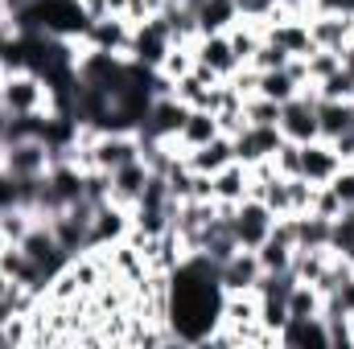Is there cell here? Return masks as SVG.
Masks as SVG:
<instances>
[{
  "label": "cell",
  "mask_w": 354,
  "mask_h": 349,
  "mask_svg": "<svg viewBox=\"0 0 354 349\" xmlns=\"http://www.w3.org/2000/svg\"><path fill=\"white\" fill-rule=\"evenodd\" d=\"M4 243H8V239H4V230H0V247H4Z\"/></svg>",
  "instance_id": "49"
},
{
  "label": "cell",
  "mask_w": 354,
  "mask_h": 349,
  "mask_svg": "<svg viewBox=\"0 0 354 349\" xmlns=\"http://www.w3.org/2000/svg\"><path fill=\"white\" fill-rule=\"evenodd\" d=\"M17 37H21V21L4 8V12H0V58H4L8 46H17Z\"/></svg>",
  "instance_id": "42"
},
{
  "label": "cell",
  "mask_w": 354,
  "mask_h": 349,
  "mask_svg": "<svg viewBox=\"0 0 354 349\" xmlns=\"http://www.w3.org/2000/svg\"><path fill=\"white\" fill-rule=\"evenodd\" d=\"M223 329H248L260 325V296L256 292H223Z\"/></svg>",
  "instance_id": "23"
},
{
  "label": "cell",
  "mask_w": 354,
  "mask_h": 349,
  "mask_svg": "<svg viewBox=\"0 0 354 349\" xmlns=\"http://www.w3.org/2000/svg\"><path fill=\"white\" fill-rule=\"evenodd\" d=\"M0 107L12 111V115H37V111H50V87L37 70H25V66H12L4 70V94H0Z\"/></svg>",
  "instance_id": "2"
},
{
  "label": "cell",
  "mask_w": 354,
  "mask_h": 349,
  "mask_svg": "<svg viewBox=\"0 0 354 349\" xmlns=\"http://www.w3.org/2000/svg\"><path fill=\"white\" fill-rule=\"evenodd\" d=\"M145 181H149V165L145 161H128V165L111 169V201L132 210L140 201V193H145Z\"/></svg>",
  "instance_id": "18"
},
{
  "label": "cell",
  "mask_w": 354,
  "mask_h": 349,
  "mask_svg": "<svg viewBox=\"0 0 354 349\" xmlns=\"http://www.w3.org/2000/svg\"><path fill=\"white\" fill-rule=\"evenodd\" d=\"M33 222H37V214L25 210V206H8V210H0V230H4L8 243H21V239L29 235Z\"/></svg>",
  "instance_id": "32"
},
{
  "label": "cell",
  "mask_w": 354,
  "mask_h": 349,
  "mask_svg": "<svg viewBox=\"0 0 354 349\" xmlns=\"http://www.w3.org/2000/svg\"><path fill=\"white\" fill-rule=\"evenodd\" d=\"M346 333H351V346H354V312H346Z\"/></svg>",
  "instance_id": "48"
},
{
  "label": "cell",
  "mask_w": 354,
  "mask_h": 349,
  "mask_svg": "<svg viewBox=\"0 0 354 349\" xmlns=\"http://www.w3.org/2000/svg\"><path fill=\"white\" fill-rule=\"evenodd\" d=\"M313 90H317V99H346V103H354V74L338 66L330 79L313 83Z\"/></svg>",
  "instance_id": "33"
},
{
  "label": "cell",
  "mask_w": 354,
  "mask_h": 349,
  "mask_svg": "<svg viewBox=\"0 0 354 349\" xmlns=\"http://www.w3.org/2000/svg\"><path fill=\"white\" fill-rule=\"evenodd\" d=\"M17 247H21V251H25L29 259L37 263V267H41V271L50 275V279H54V275H58V271H62L66 263L75 259V255H71V251H66V247L58 243V235L50 230V222H33V226H29V235H25V239H21Z\"/></svg>",
  "instance_id": "7"
},
{
  "label": "cell",
  "mask_w": 354,
  "mask_h": 349,
  "mask_svg": "<svg viewBox=\"0 0 354 349\" xmlns=\"http://www.w3.org/2000/svg\"><path fill=\"white\" fill-rule=\"evenodd\" d=\"M194 66H198V70H206V74H214V79L223 83V79H231L243 62L235 58V50H231L227 33H202V37L194 41Z\"/></svg>",
  "instance_id": "10"
},
{
  "label": "cell",
  "mask_w": 354,
  "mask_h": 349,
  "mask_svg": "<svg viewBox=\"0 0 354 349\" xmlns=\"http://www.w3.org/2000/svg\"><path fill=\"white\" fill-rule=\"evenodd\" d=\"M346 128H354V103H346V99H317V132H322V140H334Z\"/></svg>",
  "instance_id": "25"
},
{
  "label": "cell",
  "mask_w": 354,
  "mask_h": 349,
  "mask_svg": "<svg viewBox=\"0 0 354 349\" xmlns=\"http://www.w3.org/2000/svg\"><path fill=\"white\" fill-rule=\"evenodd\" d=\"M272 226H276V214L268 210L260 197H243L231 210V235H235V243L243 251H256L268 235H272Z\"/></svg>",
  "instance_id": "6"
},
{
  "label": "cell",
  "mask_w": 354,
  "mask_h": 349,
  "mask_svg": "<svg viewBox=\"0 0 354 349\" xmlns=\"http://www.w3.org/2000/svg\"><path fill=\"white\" fill-rule=\"evenodd\" d=\"M243 119L248 123H276L280 128V103H272L264 94H248L243 99Z\"/></svg>",
  "instance_id": "34"
},
{
  "label": "cell",
  "mask_w": 354,
  "mask_h": 349,
  "mask_svg": "<svg viewBox=\"0 0 354 349\" xmlns=\"http://www.w3.org/2000/svg\"><path fill=\"white\" fill-rule=\"evenodd\" d=\"M292 226H297V251H326L330 247V235H334V218H322V214H292Z\"/></svg>",
  "instance_id": "24"
},
{
  "label": "cell",
  "mask_w": 354,
  "mask_h": 349,
  "mask_svg": "<svg viewBox=\"0 0 354 349\" xmlns=\"http://www.w3.org/2000/svg\"><path fill=\"white\" fill-rule=\"evenodd\" d=\"M0 12H4V0H0Z\"/></svg>",
  "instance_id": "51"
},
{
  "label": "cell",
  "mask_w": 354,
  "mask_h": 349,
  "mask_svg": "<svg viewBox=\"0 0 354 349\" xmlns=\"http://www.w3.org/2000/svg\"><path fill=\"white\" fill-rule=\"evenodd\" d=\"M87 41L91 50H103V54H124L128 58V46H132V25L124 17H99L87 25Z\"/></svg>",
  "instance_id": "14"
},
{
  "label": "cell",
  "mask_w": 354,
  "mask_h": 349,
  "mask_svg": "<svg viewBox=\"0 0 354 349\" xmlns=\"http://www.w3.org/2000/svg\"><path fill=\"white\" fill-rule=\"evenodd\" d=\"M330 189H334V197L342 201V210L354 206V165H342L338 173L330 177Z\"/></svg>",
  "instance_id": "39"
},
{
  "label": "cell",
  "mask_w": 354,
  "mask_h": 349,
  "mask_svg": "<svg viewBox=\"0 0 354 349\" xmlns=\"http://www.w3.org/2000/svg\"><path fill=\"white\" fill-rule=\"evenodd\" d=\"M0 70H4V58H0Z\"/></svg>",
  "instance_id": "50"
},
{
  "label": "cell",
  "mask_w": 354,
  "mask_h": 349,
  "mask_svg": "<svg viewBox=\"0 0 354 349\" xmlns=\"http://www.w3.org/2000/svg\"><path fill=\"white\" fill-rule=\"evenodd\" d=\"M198 17V33H227L239 21V4L235 0H185Z\"/></svg>",
  "instance_id": "21"
},
{
  "label": "cell",
  "mask_w": 354,
  "mask_h": 349,
  "mask_svg": "<svg viewBox=\"0 0 354 349\" xmlns=\"http://www.w3.org/2000/svg\"><path fill=\"white\" fill-rule=\"evenodd\" d=\"M338 66H342V58H338L334 50H313V54H305V74H309V83L330 79Z\"/></svg>",
  "instance_id": "35"
},
{
  "label": "cell",
  "mask_w": 354,
  "mask_h": 349,
  "mask_svg": "<svg viewBox=\"0 0 354 349\" xmlns=\"http://www.w3.org/2000/svg\"><path fill=\"white\" fill-rule=\"evenodd\" d=\"M260 259H256V251H235L227 263H218V283H223V292H256V283H260Z\"/></svg>",
  "instance_id": "15"
},
{
  "label": "cell",
  "mask_w": 354,
  "mask_h": 349,
  "mask_svg": "<svg viewBox=\"0 0 354 349\" xmlns=\"http://www.w3.org/2000/svg\"><path fill=\"white\" fill-rule=\"evenodd\" d=\"M338 58H342V70H351V74H354V37L338 50Z\"/></svg>",
  "instance_id": "47"
},
{
  "label": "cell",
  "mask_w": 354,
  "mask_h": 349,
  "mask_svg": "<svg viewBox=\"0 0 354 349\" xmlns=\"http://www.w3.org/2000/svg\"><path fill=\"white\" fill-rule=\"evenodd\" d=\"M231 144H235V161H243V165L252 169V165L276 157V148L284 144V136H280L276 123H243V128L231 136Z\"/></svg>",
  "instance_id": "8"
},
{
  "label": "cell",
  "mask_w": 354,
  "mask_h": 349,
  "mask_svg": "<svg viewBox=\"0 0 354 349\" xmlns=\"http://www.w3.org/2000/svg\"><path fill=\"white\" fill-rule=\"evenodd\" d=\"M313 193H317V185H309L305 177H288V214H309V206H313Z\"/></svg>",
  "instance_id": "36"
},
{
  "label": "cell",
  "mask_w": 354,
  "mask_h": 349,
  "mask_svg": "<svg viewBox=\"0 0 354 349\" xmlns=\"http://www.w3.org/2000/svg\"><path fill=\"white\" fill-rule=\"evenodd\" d=\"M342 169V157L334 152V144L330 140H309V144H301V177L309 181V185H330V177Z\"/></svg>",
  "instance_id": "13"
},
{
  "label": "cell",
  "mask_w": 354,
  "mask_h": 349,
  "mask_svg": "<svg viewBox=\"0 0 354 349\" xmlns=\"http://www.w3.org/2000/svg\"><path fill=\"white\" fill-rule=\"evenodd\" d=\"M305 21H309V37H313L317 50H334L338 54L354 37V17H346V12H309Z\"/></svg>",
  "instance_id": "12"
},
{
  "label": "cell",
  "mask_w": 354,
  "mask_h": 349,
  "mask_svg": "<svg viewBox=\"0 0 354 349\" xmlns=\"http://www.w3.org/2000/svg\"><path fill=\"white\" fill-rule=\"evenodd\" d=\"M227 41H231V50H235V58L248 66V62H252V54H256V50H260V41H264V21L239 17V21L227 29Z\"/></svg>",
  "instance_id": "26"
},
{
  "label": "cell",
  "mask_w": 354,
  "mask_h": 349,
  "mask_svg": "<svg viewBox=\"0 0 354 349\" xmlns=\"http://www.w3.org/2000/svg\"><path fill=\"white\" fill-rule=\"evenodd\" d=\"M223 321V283L218 263H210L202 251L185 255L169 271V312L165 325L174 329L177 346H206V337Z\"/></svg>",
  "instance_id": "1"
},
{
  "label": "cell",
  "mask_w": 354,
  "mask_h": 349,
  "mask_svg": "<svg viewBox=\"0 0 354 349\" xmlns=\"http://www.w3.org/2000/svg\"><path fill=\"white\" fill-rule=\"evenodd\" d=\"M235 4H239V17H252V21H268L280 8V0H235Z\"/></svg>",
  "instance_id": "41"
},
{
  "label": "cell",
  "mask_w": 354,
  "mask_h": 349,
  "mask_svg": "<svg viewBox=\"0 0 354 349\" xmlns=\"http://www.w3.org/2000/svg\"><path fill=\"white\" fill-rule=\"evenodd\" d=\"M231 161H235V144H231V136H214L210 144L185 152V165H189L194 173H206V177H214L218 169H227Z\"/></svg>",
  "instance_id": "22"
},
{
  "label": "cell",
  "mask_w": 354,
  "mask_h": 349,
  "mask_svg": "<svg viewBox=\"0 0 354 349\" xmlns=\"http://www.w3.org/2000/svg\"><path fill=\"white\" fill-rule=\"evenodd\" d=\"M330 259H334L330 247H326V251H297V255H292V275H297L301 283H317V279L326 275Z\"/></svg>",
  "instance_id": "29"
},
{
  "label": "cell",
  "mask_w": 354,
  "mask_h": 349,
  "mask_svg": "<svg viewBox=\"0 0 354 349\" xmlns=\"http://www.w3.org/2000/svg\"><path fill=\"white\" fill-rule=\"evenodd\" d=\"M83 4V12H87L91 21H99V17H107V0H79Z\"/></svg>",
  "instance_id": "45"
},
{
  "label": "cell",
  "mask_w": 354,
  "mask_h": 349,
  "mask_svg": "<svg viewBox=\"0 0 354 349\" xmlns=\"http://www.w3.org/2000/svg\"><path fill=\"white\" fill-rule=\"evenodd\" d=\"M288 62H292V58H288L276 41H268V37H264V41H260V50L252 54V62H248V66H256V70H284Z\"/></svg>",
  "instance_id": "37"
},
{
  "label": "cell",
  "mask_w": 354,
  "mask_h": 349,
  "mask_svg": "<svg viewBox=\"0 0 354 349\" xmlns=\"http://www.w3.org/2000/svg\"><path fill=\"white\" fill-rule=\"evenodd\" d=\"M214 136H223V132H218L214 111H206V107H189V111H185V119H181V128H177V144L189 152V148L210 144Z\"/></svg>",
  "instance_id": "20"
},
{
  "label": "cell",
  "mask_w": 354,
  "mask_h": 349,
  "mask_svg": "<svg viewBox=\"0 0 354 349\" xmlns=\"http://www.w3.org/2000/svg\"><path fill=\"white\" fill-rule=\"evenodd\" d=\"M54 165V152L46 148V140L25 136V140H8L0 148V169L8 177H46Z\"/></svg>",
  "instance_id": "4"
},
{
  "label": "cell",
  "mask_w": 354,
  "mask_h": 349,
  "mask_svg": "<svg viewBox=\"0 0 354 349\" xmlns=\"http://www.w3.org/2000/svg\"><path fill=\"white\" fill-rule=\"evenodd\" d=\"M0 271H4L8 279L25 283L29 292H37V296H41V292H46V283H50V275H46V271H41L33 259H29L17 243H4V247H0Z\"/></svg>",
  "instance_id": "17"
},
{
  "label": "cell",
  "mask_w": 354,
  "mask_h": 349,
  "mask_svg": "<svg viewBox=\"0 0 354 349\" xmlns=\"http://www.w3.org/2000/svg\"><path fill=\"white\" fill-rule=\"evenodd\" d=\"M330 251L354 263V206H346L338 218H334V235H330Z\"/></svg>",
  "instance_id": "31"
},
{
  "label": "cell",
  "mask_w": 354,
  "mask_h": 349,
  "mask_svg": "<svg viewBox=\"0 0 354 349\" xmlns=\"http://www.w3.org/2000/svg\"><path fill=\"white\" fill-rule=\"evenodd\" d=\"M288 317H322V292L313 283H292L288 292Z\"/></svg>",
  "instance_id": "30"
},
{
  "label": "cell",
  "mask_w": 354,
  "mask_h": 349,
  "mask_svg": "<svg viewBox=\"0 0 354 349\" xmlns=\"http://www.w3.org/2000/svg\"><path fill=\"white\" fill-rule=\"evenodd\" d=\"M8 132H12V111H4V107H0V148L8 144Z\"/></svg>",
  "instance_id": "46"
},
{
  "label": "cell",
  "mask_w": 354,
  "mask_h": 349,
  "mask_svg": "<svg viewBox=\"0 0 354 349\" xmlns=\"http://www.w3.org/2000/svg\"><path fill=\"white\" fill-rule=\"evenodd\" d=\"M210 197L218 206H239L243 197H252V169L243 161H231L227 169L210 177Z\"/></svg>",
  "instance_id": "16"
},
{
  "label": "cell",
  "mask_w": 354,
  "mask_h": 349,
  "mask_svg": "<svg viewBox=\"0 0 354 349\" xmlns=\"http://www.w3.org/2000/svg\"><path fill=\"white\" fill-rule=\"evenodd\" d=\"M309 12H346V17H354V0H309Z\"/></svg>",
  "instance_id": "44"
},
{
  "label": "cell",
  "mask_w": 354,
  "mask_h": 349,
  "mask_svg": "<svg viewBox=\"0 0 354 349\" xmlns=\"http://www.w3.org/2000/svg\"><path fill=\"white\" fill-rule=\"evenodd\" d=\"M284 349H309V346H330V333H326V321L322 317H288V325L280 329V341Z\"/></svg>",
  "instance_id": "19"
},
{
  "label": "cell",
  "mask_w": 354,
  "mask_h": 349,
  "mask_svg": "<svg viewBox=\"0 0 354 349\" xmlns=\"http://www.w3.org/2000/svg\"><path fill=\"white\" fill-rule=\"evenodd\" d=\"M169 46H174V37H169L165 21H161V17H149V21L132 25L128 58H132V62H140V66H149V70H157V62L165 58V50H169Z\"/></svg>",
  "instance_id": "9"
},
{
  "label": "cell",
  "mask_w": 354,
  "mask_h": 349,
  "mask_svg": "<svg viewBox=\"0 0 354 349\" xmlns=\"http://www.w3.org/2000/svg\"><path fill=\"white\" fill-rule=\"evenodd\" d=\"M330 144H334V152L342 157V165H351V161H354V128H346V132H338V136H334Z\"/></svg>",
  "instance_id": "43"
},
{
  "label": "cell",
  "mask_w": 354,
  "mask_h": 349,
  "mask_svg": "<svg viewBox=\"0 0 354 349\" xmlns=\"http://www.w3.org/2000/svg\"><path fill=\"white\" fill-rule=\"evenodd\" d=\"M272 169H276L280 177H297L301 173V144L284 140V144L276 148V157H272Z\"/></svg>",
  "instance_id": "38"
},
{
  "label": "cell",
  "mask_w": 354,
  "mask_h": 349,
  "mask_svg": "<svg viewBox=\"0 0 354 349\" xmlns=\"http://www.w3.org/2000/svg\"><path fill=\"white\" fill-rule=\"evenodd\" d=\"M280 136L292 144H309L322 136L317 132V90H313V83H305L297 99H288L280 107Z\"/></svg>",
  "instance_id": "3"
},
{
  "label": "cell",
  "mask_w": 354,
  "mask_h": 349,
  "mask_svg": "<svg viewBox=\"0 0 354 349\" xmlns=\"http://www.w3.org/2000/svg\"><path fill=\"white\" fill-rule=\"evenodd\" d=\"M185 111H189V107L177 99L174 90L153 94L149 111H145V115H140V123H136V136H140V140H177V128H181Z\"/></svg>",
  "instance_id": "5"
},
{
  "label": "cell",
  "mask_w": 354,
  "mask_h": 349,
  "mask_svg": "<svg viewBox=\"0 0 354 349\" xmlns=\"http://www.w3.org/2000/svg\"><path fill=\"white\" fill-rule=\"evenodd\" d=\"M128 230H132V210H124L115 201H99L95 206V218H91V251L128 239Z\"/></svg>",
  "instance_id": "11"
},
{
  "label": "cell",
  "mask_w": 354,
  "mask_h": 349,
  "mask_svg": "<svg viewBox=\"0 0 354 349\" xmlns=\"http://www.w3.org/2000/svg\"><path fill=\"white\" fill-rule=\"evenodd\" d=\"M194 70V41H174L169 50H165V58L157 62V74L165 79V83H177L181 74H189Z\"/></svg>",
  "instance_id": "28"
},
{
  "label": "cell",
  "mask_w": 354,
  "mask_h": 349,
  "mask_svg": "<svg viewBox=\"0 0 354 349\" xmlns=\"http://www.w3.org/2000/svg\"><path fill=\"white\" fill-rule=\"evenodd\" d=\"M313 214H322V218H338L342 214V201L334 197V189L330 185H317V193H313V206H309Z\"/></svg>",
  "instance_id": "40"
},
{
  "label": "cell",
  "mask_w": 354,
  "mask_h": 349,
  "mask_svg": "<svg viewBox=\"0 0 354 349\" xmlns=\"http://www.w3.org/2000/svg\"><path fill=\"white\" fill-rule=\"evenodd\" d=\"M301 87L305 83H297L292 74H288V66L284 70H260V87H256V94H264V99H272V103H288V99H297L301 94Z\"/></svg>",
  "instance_id": "27"
}]
</instances>
